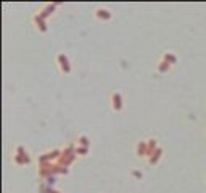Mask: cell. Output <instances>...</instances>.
<instances>
[{"label": "cell", "mask_w": 206, "mask_h": 193, "mask_svg": "<svg viewBox=\"0 0 206 193\" xmlns=\"http://www.w3.org/2000/svg\"><path fill=\"white\" fill-rule=\"evenodd\" d=\"M110 105L114 113H121L124 108V100H122V93L121 92H113L110 95Z\"/></svg>", "instance_id": "obj_1"}, {"label": "cell", "mask_w": 206, "mask_h": 193, "mask_svg": "<svg viewBox=\"0 0 206 193\" xmlns=\"http://www.w3.org/2000/svg\"><path fill=\"white\" fill-rule=\"evenodd\" d=\"M57 63H58V68H60L61 73L69 74V71H71V65H69V60H68V57H66L65 53H58V57H57Z\"/></svg>", "instance_id": "obj_2"}, {"label": "cell", "mask_w": 206, "mask_h": 193, "mask_svg": "<svg viewBox=\"0 0 206 193\" xmlns=\"http://www.w3.org/2000/svg\"><path fill=\"white\" fill-rule=\"evenodd\" d=\"M95 16L100 19V21H110V19L113 18V13L108 8H105V7H100V8L95 10Z\"/></svg>", "instance_id": "obj_3"}, {"label": "cell", "mask_w": 206, "mask_h": 193, "mask_svg": "<svg viewBox=\"0 0 206 193\" xmlns=\"http://www.w3.org/2000/svg\"><path fill=\"white\" fill-rule=\"evenodd\" d=\"M171 68H172V66L169 65V63L166 61V60H163V58H161V60H160V63H158V65H156V69L160 71V73H168V71L171 69Z\"/></svg>", "instance_id": "obj_4"}, {"label": "cell", "mask_w": 206, "mask_h": 193, "mask_svg": "<svg viewBox=\"0 0 206 193\" xmlns=\"http://www.w3.org/2000/svg\"><path fill=\"white\" fill-rule=\"evenodd\" d=\"M163 60H166V61H168L169 63V65H176V63H177V57H176V55H174L172 52H168V53H164L163 55Z\"/></svg>", "instance_id": "obj_5"}]
</instances>
